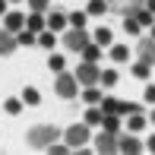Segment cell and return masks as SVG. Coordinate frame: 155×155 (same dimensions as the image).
<instances>
[{"instance_id": "cell-28", "label": "cell", "mask_w": 155, "mask_h": 155, "mask_svg": "<svg viewBox=\"0 0 155 155\" xmlns=\"http://www.w3.org/2000/svg\"><path fill=\"white\" fill-rule=\"evenodd\" d=\"M70 22H73V29H82V25H86V13H73Z\"/></svg>"}, {"instance_id": "cell-16", "label": "cell", "mask_w": 155, "mask_h": 155, "mask_svg": "<svg viewBox=\"0 0 155 155\" xmlns=\"http://www.w3.org/2000/svg\"><path fill=\"white\" fill-rule=\"evenodd\" d=\"M152 16H155V13H149V10H136V13H133V19H136L139 25H152V22H155Z\"/></svg>"}, {"instance_id": "cell-15", "label": "cell", "mask_w": 155, "mask_h": 155, "mask_svg": "<svg viewBox=\"0 0 155 155\" xmlns=\"http://www.w3.org/2000/svg\"><path fill=\"white\" fill-rule=\"evenodd\" d=\"M82 57H86L89 63H95L98 57H101V51H98V45H89V41H86V48H82Z\"/></svg>"}, {"instance_id": "cell-39", "label": "cell", "mask_w": 155, "mask_h": 155, "mask_svg": "<svg viewBox=\"0 0 155 155\" xmlns=\"http://www.w3.org/2000/svg\"><path fill=\"white\" fill-rule=\"evenodd\" d=\"M152 38H155V22H152Z\"/></svg>"}, {"instance_id": "cell-40", "label": "cell", "mask_w": 155, "mask_h": 155, "mask_svg": "<svg viewBox=\"0 0 155 155\" xmlns=\"http://www.w3.org/2000/svg\"><path fill=\"white\" fill-rule=\"evenodd\" d=\"M152 124H155V111H152Z\"/></svg>"}, {"instance_id": "cell-35", "label": "cell", "mask_w": 155, "mask_h": 155, "mask_svg": "<svg viewBox=\"0 0 155 155\" xmlns=\"http://www.w3.org/2000/svg\"><path fill=\"white\" fill-rule=\"evenodd\" d=\"M146 101H149V104L155 101V86H149V89H146Z\"/></svg>"}, {"instance_id": "cell-36", "label": "cell", "mask_w": 155, "mask_h": 155, "mask_svg": "<svg viewBox=\"0 0 155 155\" xmlns=\"http://www.w3.org/2000/svg\"><path fill=\"white\" fill-rule=\"evenodd\" d=\"M146 10H149V13H155V0H146Z\"/></svg>"}, {"instance_id": "cell-30", "label": "cell", "mask_w": 155, "mask_h": 155, "mask_svg": "<svg viewBox=\"0 0 155 155\" xmlns=\"http://www.w3.org/2000/svg\"><path fill=\"white\" fill-rule=\"evenodd\" d=\"M48 63H51V70H54V73H60V70H63V57H60V54H54Z\"/></svg>"}, {"instance_id": "cell-18", "label": "cell", "mask_w": 155, "mask_h": 155, "mask_svg": "<svg viewBox=\"0 0 155 155\" xmlns=\"http://www.w3.org/2000/svg\"><path fill=\"white\" fill-rule=\"evenodd\" d=\"M101 114H104V111H98V108H89V111H86V127H95V124H101Z\"/></svg>"}, {"instance_id": "cell-12", "label": "cell", "mask_w": 155, "mask_h": 155, "mask_svg": "<svg viewBox=\"0 0 155 155\" xmlns=\"http://www.w3.org/2000/svg\"><path fill=\"white\" fill-rule=\"evenodd\" d=\"M45 16H41V13H32V16L29 19H25V29H29V32H41V29H45Z\"/></svg>"}, {"instance_id": "cell-6", "label": "cell", "mask_w": 155, "mask_h": 155, "mask_svg": "<svg viewBox=\"0 0 155 155\" xmlns=\"http://www.w3.org/2000/svg\"><path fill=\"white\" fill-rule=\"evenodd\" d=\"M67 143L76 146V149L86 146V143H89V127H70V130H67Z\"/></svg>"}, {"instance_id": "cell-8", "label": "cell", "mask_w": 155, "mask_h": 155, "mask_svg": "<svg viewBox=\"0 0 155 155\" xmlns=\"http://www.w3.org/2000/svg\"><path fill=\"white\" fill-rule=\"evenodd\" d=\"M117 149L127 152V155H136L139 152V139L136 136H120V139H117Z\"/></svg>"}, {"instance_id": "cell-23", "label": "cell", "mask_w": 155, "mask_h": 155, "mask_svg": "<svg viewBox=\"0 0 155 155\" xmlns=\"http://www.w3.org/2000/svg\"><path fill=\"white\" fill-rule=\"evenodd\" d=\"M95 45H98V48H101V45H111V32H108V29H98V32H95Z\"/></svg>"}, {"instance_id": "cell-26", "label": "cell", "mask_w": 155, "mask_h": 155, "mask_svg": "<svg viewBox=\"0 0 155 155\" xmlns=\"http://www.w3.org/2000/svg\"><path fill=\"white\" fill-rule=\"evenodd\" d=\"M133 76H139V79H146V76H149V63H143V60H139L136 67H133Z\"/></svg>"}, {"instance_id": "cell-1", "label": "cell", "mask_w": 155, "mask_h": 155, "mask_svg": "<svg viewBox=\"0 0 155 155\" xmlns=\"http://www.w3.org/2000/svg\"><path fill=\"white\" fill-rule=\"evenodd\" d=\"M57 127H48V124H41V127H32L29 130V146H35V149H48L51 143H57Z\"/></svg>"}, {"instance_id": "cell-5", "label": "cell", "mask_w": 155, "mask_h": 155, "mask_svg": "<svg viewBox=\"0 0 155 155\" xmlns=\"http://www.w3.org/2000/svg\"><path fill=\"white\" fill-rule=\"evenodd\" d=\"M136 51H139V60L152 67V63H155V38H139V48H136Z\"/></svg>"}, {"instance_id": "cell-2", "label": "cell", "mask_w": 155, "mask_h": 155, "mask_svg": "<svg viewBox=\"0 0 155 155\" xmlns=\"http://www.w3.org/2000/svg\"><path fill=\"white\" fill-rule=\"evenodd\" d=\"M54 89H57V95H63V98H76V92H79V82H76L73 73H63V70H60L57 82H54Z\"/></svg>"}, {"instance_id": "cell-19", "label": "cell", "mask_w": 155, "mask_h": 155, "mask_svg": "<svg viewBox=\"0 0 155 155\" xmlns=\"http://www.w3.org/2000/svg\"><path fill=\"white\" fill-rule=\"evenodd\" d=\"M98 104H101L104 114H117V104H120V101H117V98H101Z\"/></svg>"}, {"instance_id": "cell-31", "label": "cell", "mask_w": 155, "mask_h": 155, "mask_svg": "<svg viewBox=\"0 0 155 155\" xmlns=\"http://www.w3.org/2000/svg\"><path fill=\"white\" fill-rule=\"evenodd\" d=\"M38 41H41L45 48H54V35H51V32H41V35H38Z\"/></svg>"}, {"instance_id": "cell-10", "label": "cell", "mask_w": 155, "mask_h": 155, "mask_svg": "<svg viewBox=\"0 0 155 155\" xmlns=\"http://www.w3.org/2000/svg\"><path fill=\"white\" fill-rule=\"evenodd\" d=\"M13 48H16V38H13V32L0 29V54H10Z\"/></svg>"}, {"instance_id": "cell-33", "label": "cell", "mask_w": 155, "mask_h": 155, "mask_svg": "<svg viewBox=\"0 0 155 155\" xmlns=\"http://www.w3.org/2000/svg\"><path fill=\"white\" fill-rule=\"evenodd\" d=\"M19 108H22V101H16V98L6 101V111H10V114H19Z\"/></svg>"}, {"instance_id": "cell-9", "label": "cell", "mask_w": 155, "mask_h": 155, "mask_svg": "<svg viewBox=\"0 0 155 155\" xmlns=\"http://www.w3.org/2000/svg\"><path fill=\"white\" fill-rule=\"evenodd\" d=\"M3 22H6V32H19L25 25V19L22 13H3Z\"/></svg>"}, {"instance_id": "cell-14", "label": "cell", "mask_w": 155, "mask_h": 155, "mask_svg": "<svg viewBox=\"0 0 155 155\" xmlns=\"http://www.w3.org/2000/svg\"><path fill=\"white\" fill-rule=\"evenodd\" d=\"M111 57H114V63H124L127 57H130V48H124V45H114V48H111Z\"/></svg>"}, {"instance_id": "cell-34", "label": "cell", "mask_w": 155, "mask_h": 155, "mask_svg": "<svg viewBox=\"0 0 155 155\" xmlns=\"http://www.w3.org/2000/svg\"><path fill=\"white\" fill-rule=\"evenodd\" d=\"M48 152H51V155H67V146H57V143H51V146H48Z\"/></svg>"}, {"instance_id": "cell-21", "label": "cell", "mask_w": 155, "mask_h": 155, "mask_svg": "<svg viewBox=\"0 0 155 155\" xmlns=\"http://www.w3.org/2000/svg\"><path fill=\"white\" fill-rule=\"evenodd\" d=\"M139 111V104H133V101H120L117 104V114H136Z\"/></svg>"}, {"instance_id": "cell-20", "label": "cell", "mask_w": 155, "mask_h": 155, "mask_svg": "<svg viewBox=\"0 0 155 155\" xmlns=\"http://www.w3.org/2000/svg\"><path fill=\"white\" fill-rule=\"evenodd\" d=\"M82 98H86V101H92V104H95V101H101V92H98L95 86H86V92H82Z\"/></svg>"}, {"instance_id": "cell-27", "label": "cell", "mask_w": 155, "mask_h": 155, "mask_svg": "<svg viewBox=\"0 0 155 155\" xmlns=\"http://www.w3.org/2000/svg\"><path fill=\"white\" fill-rule=\"evenodd\" d=\"M22 98H25V104H38V89H25Z\"/></svg>"}, {"instance_id": "cell-17", "label": "cell", "mask_w": 155, "mask_h": 155, "mask_svg": "<svg viewBox=\"0 0 155 155\" xmlns=\"http://www.w3.org/2000/svg\"><path fill=\"white\" fill-rule=\"evenodd\" d=\"M127 127H130L133 133H139V130H143V127H146V117H143V114H139V111H136V114H130V124H127Z\"/></svg>"}, {"instance_id": "cell-29", "label": "cell", "mask_w": 155, "mask_h": 155, "mask_svg": "<svg viewBox=\"0 0 155 155\" xmlns=\"http://www.w3.org/2000/svg\"><path fill=\"white\" fill-rule=\"evenodd\" d=\"M29 6H32V13H45L48 10V0H29Z\"/></svg>"}, {"instance_id": "cell-7", "label": "cell", "mask_w": 155, "mask_h": 155, "mask_svg": "<svg viewBox=\"0 0 155 155\" xmlns=\"http://www.w3.org/2000/svg\"><path fill=\"white\" fill-rule=\"evenodd\" d=\"M95 149L98 152H114L117 149V133H98V139H95Z\"/></svg>"}, {"instance_id": "cell-25", "label": "cell", "mask_w": 155, "mask_h": 155, "mask_svg": "<svg viewBox=\"0 0 155 155\" xmlns=\"http://www.w3.org/2000/svg\"><path fill=\"white\" fill-rule=\"evenodd\" d=\"M104 10H108L104 0H92V3H89V13H92V16H98V13H104Z\"/></svg>"}, {"instance_id": "cell-37", "label": "cell", "mask_w": 155, "mask_h": 155, "mask_svg": "<svg viewBox=\"0 0 155 155\" xmlns=\"http://www.w3.org/2000/svg\"><path fill=\"white\" fill-rule=\"evenodd\" d=\"M3 13H6V0H0V16H3Z\"/></svg>"}, {"instance_id": "cell-4", "label": "cell", "mask_w": 155, "mask_h": 155, "mask_svg": "<svg viewBox=\"0 0 155 155\" xmlns=\"http://www.w3.org/2000/svg\"><path fill=\"white\" fill-rule=\"evenodd\" d=\"M86 32H82V29H73V32H67V35H63V45H67L70 48V51H82V48H86Z\"/></svg>"}, {"instance_id": "cell-13", "label": "cell", "mask_w": 155, "mask_h": 155, "mask_svg": "<svg viewBox=\"0 0 155 155\" xmlns=\"http://www.w3.org/2000/svg\"><path fill=\"white\" fill-rule=\"evenodd\" d=\"M101 127L108 133H117V130H120V117H117V114H101Z\"/></svg>"}, {"instance_id": "cell-3", "label": "cell", "mask_w": 155, "mask_h": 155, "mask_svg": "<svg viewBox=\"0 0 155 155\" xmlns=\"http://www.w3.org/2000/svg\"><path fill=\"white\" fill-rule=\"evenodd\" d=\"M98 76H101V73H98V67H95V63H79V70H76V82H82V86H98Z\"/></svg>"}, {"instance_id": "cell-32", "label": "cell", "mask_w": 155, "mask_h": 155, "mask_svg": "<svg viewBox=\"0 0 155 155\" xmlns=\"http://www.w3.org/2000/svg\"><path fill=\"white\" fill-rule=\"evenodd\" d=\"M19 45H32V41H35V32H19Z\"/></svg>"}, {"instance_id": "cell-38", "label": "cell", "mask_w": 155, "mask_h": 155, "mask_svg": "<svg viewBox=\"0 0 155 155\" xmlns=\"http://www.w3.org/2000/svg\"><path fill=\"white\" fill-rule=\"evenodd\" d=\"M149 149H152V152H155V136H149Z\"/></svg>"}, {"instance_id": "cell-24", "label": "cell", "mask_w": 155, "mask_h": 155, "mask_svg": "<svg viewBox=\"0 0 155 155\" xmlns=\"http://www.w3.org/2000/svg\"><path fill=\"white\" fill-rule=\"evenodd\" d=\"M98 79H101V86H114V82H117V73H114V70H104Z\"/></svg>"}, {"instance_id": "cell-11", "label": "cell", "mask_w": 155, "mask_h": 155, "mask_svg": "<svg viewBox=\"0 0 155 155\" xmlns=\"http://www.w3.org/2000/svg\"><path fill=\"white\" fill-rule=\"evenodd\" d=\"M48 29H51V32L67 29V16H63V13H51V16H48Z\"/></svg>"}, {"instance_id": "cell-22", "label": "cell", "mask_w": 155, "mask_h": 155, "mask_svg": "<svg viewBox=\"0 0 155 155\" xmlns=\"http://www.w3.org/2000/svg\"><path fill=\"white\" fill-rule=\"evenodd\" d=\"M124 29L130 32V35H139V29H143V25H139V22H136L133 16H127V19H124Z\"/></svg>"}]
</instances>
